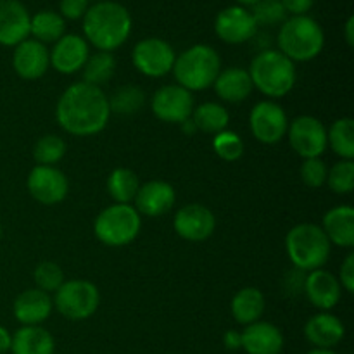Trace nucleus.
<instances>
[{"label": "nucleus", "instance_id": "f257e3e1", "mask_svg": "<svg viewBox=\"0 0 354 354\" xmlns=\"http://www.w3.org/2000/svg\"><path fill=\"white\" fill-rule=\"evenodd\" d=\"M111 118L109 97L99 86L78 82L59 97L55 120L59 127L75 137H92L107 127Z\"/></svg>", "mask_w": 354, "mask_h": 354}, {"label": "nucleus", "instance_id": "f03ea898", "mask_svg": "<svg viewBox=\"0 0 354 354\" xmlns=\"http://www.w3.org/2000/svg\"><path fill=\"white\" fill-rule=\"evenodd\" d=\"M83 38L97 50L113 52L127 44L133 30L130 10L114 0L92 3L82 19Z\"/></svg>", "mask_w": 354, "mask_h": 354}, {"label": "nucleus", "instance_id": "7ed1b4c3", "mask_svg": "<svg viewBox=\"0 0 354 354\" xmlns=\"http://www.w3.org/2000/svg\"><path fill=\"white\" fill-rule=\"evenodd\" d=\"M249 76L254 88L268 99H282L296 85V62L275 48H266L256 54L249 66Z\"/></svg>", "mask_w": 354, "mask_h": 354}, {"label": "nucleus", "instance_id": "20e7f679", "mask_svg": "<svg viewBox=\"0 0 354 354\" xmlns=\"http://www.w3.org/2000/svg\"><path fill=\"white\" fill-rule=\"evenodd\" d=\"M277 44L292 62L313 61L325 47V31L311 16H289L280 24Z\"/></svg>", "mask_w": 354, "mask_h": 354}, {"label": "nucleus", "instance_id": "39448f33", "mask_svg": "<svg viewBox=\"0 0 354 354\" xmlns=\"http://www.w3.org/2000/svg\"><path fill=\"white\" fill-rule=\"evenodd\" d=\"M221 71V59L216 48L206 44H196L176 55L171 73L176 85L189 92H199L213 86Z\"/></svg>", "mask_w": 354, "mask_h": 354}, {"label": "nucleus", "instance_id": "423d86ee", "mask_svg": "<svg viewBox=\"0 0 354 354\" xmlns=\"http://www.w3.org/2000/svg\"><path fill=\"white\" fill-rule=\"evenodd\" d=\"M286 249L289 259L299 272H313L328 261L332 244L322 227L299 223L287 234Z\"/></svg>", "mask_w": 354, "mask_h": 354}, {"label": "nucleus", "instance_id": "0eeeda50", "mask_svg": "<svg viewBox=\"0 0 354 354\" xmlns=\"http://www.w3.org/2000/svg\"><path fill=\"white\" fill-rule=\"evenodd\" d=\"M142 220L138 211L131 204L107 206L93 221L95 237L107 248H123L138 237Z\"/></svg>", "mask_w": 354, "mask_h": 354}, {"label": "nucleus", "instance_id": "6e6552de", "mask_svg": "<svg viewBox=\"0 0 354 354\" xmlns=\"http://www.w3.org/2000/svg\"><path fill=\"white\" fill-rule=\"evenodd\" d=\"M54 294L52 303L55 310L64 318L75 322L92 317L100 303L99 289L88 280H64Z\"/></svg>", "mask_w": 354, "mask_h": 354}, {"label": "nucleus", "instance_id": "1a4fd4ad", "mask_svg": "<svg viewBox=\"0 0 354 354\" xmlns=\"http://www.w3.org/2000/svg\"><path fill=\"white\" fill-rule=\"evenodd\" d=\"M175 59L176 54L171 44L158 37L142 38L131 52V62L137 71L149 78H161L171 73Z\"/></svg>", "mask_w": 354, "mask_h": 354}, {"label": "nucleus", "instance_id": "9d476101", "mask_svg": "<svg viewBox=\"0 0 354 354\" xmlns=\"http://www.w3.org/2000/svg\"><path fill=\"white\" fill-rule=\"evenodd\" d=\"M249 127H251L252 137L256 140L266 145H273L279 144L287 135L289 118L280 104L273 102V100H261L251 109Z\"/></svg>", "mask_w": 354, "mask_h": 354}, {"label": "nucleus", "instance_id": "9b49d317", "mask_svg": "<svg viewBox=\"0 0 354 354\" xmlns=\"http://www.w3.org/2000/svg\"><path fill=\"white\" fill-rule=\"evenodd\" d=\"M290 147L303 159L320 158L327 151V128L318 118L297 116L287 128Z\"/></svg>", "mask_w": 354, "mask_h": 354}, {"label": "nucleus", "instance_id": "f8f14e48", "mask_svg": "<svg viewBox=\"0 0 354 354\" xmlns=\"http://www.w3.org/2000/svg\"><path fill=\"white\" fill-rule=\"evenodd\" d=\"M192 92L180 85H165L154 92L151 109L162 123H178L190 120L194 111Z\"/></svg>", "mask_w": 354, "mask_h": 354}, {"label": "nucleus", "instance_id": "ddd939ff", "mask_svg": "<svg viewBox=\"0 0 354 354\" xmlns=\"http://www.w3.org/2000/svg\"><path fill=\"white\" fill-rule=\"evenodd\" d=\"M26 187L30 196L44 206L62 203L69 192L68 178L55 166H35L28 175Z\"/></svg>", "mask_w": 354, "mask_h": 354}, {"label": "nucleus", "instance_id": "4468645a", "mask_svg": "<svg viewBox=\"0 0 354 354\" xmlns=\"http://www.w3.org/2000/svg\"><path fill=\"white\" fill-rule=\"evenodd\" d=\"M258 23L251 10L242 6H228L216 14L214 31L221 41L230 45H241L249 41L258 33Z\"/></svg>", "mask_w": 354, "mask_h": 354}, {"label": "nucleus", "instance_id": "2eb2a0df", "mask_svg": "<svg viewBox=\"0 0 354 354\" xmlns=\"http://www.w3.org/2000/svg\"><path fill=\"white\" fill-rule=\"evenodd\" d=\"M175 232L189 242H203L213 235L216 218L209 207L203 204H187L180 207L173 220Z\"/></svg>", "mask_w": 354, "mask_h": 354}, {"label": "nucleus", "instance_id": "dca6fc26", "mask_svg": "<svg viewBox=\"0 0 354 354\" xmlns=\"http://www.w3.org/2000/svg\"><path fill=\"white\" fill-rule=\"evenodd\" d=\"M48 54H50V66L55 71L61 75H75L85 66L90 55V45L82 35L66 33L52 45Z\"/></svg>", "mask_w": 354, "mask_h": 354}, {"label": "nucleus", "instance_id": "f3484780", "mask_svg": "<svg viewBox=\"0 0 354 354\" xmlns=\"http://www.w3.org/2000/svg\"><path fill=\"white\" fill-rule=\"evenodd\" d=\"M12 68L19 78L28 80V82L41 78L50 68L48 47L33 38H26L14 47Z\"/></svg>", "mask_w": 354, "mask_h": 354}, {"label": "nucleus", "instance_id": "a211bd4d", "mask_svg": "<svg viewBox=\"0 0 354 354\" xmlns=\"http://www.w3.org/2000/svg\"><path fill=\"white\" fill-rule=\"evenodd\" d=\"M31 14L19 0H0V45L16 47L30 38Z\"/></svg>", "mask_w": 354, "mask_h": 354}, {"label": "nucleus", "instance_id": "6ab92c4d", "mask_svg": "<svg viewBox=\"0 0 354 354\" xmlns=\"http://www.w3.org/2000/svg\"><path fill=\"white\" fill-rule=\"evenodd\" d=\"M133 201L138 214L158 218L173 209L176 194L171 183L162 182V180H151V182L140 185Z\"/></svg>", "mask_w": 354, "mask_h": 354}, {"label": "nucleus", "instance_id": "aec40b11", "mask_svg": "<svg viewBox=\"0 0 354 354\" xmlns=\"http://www.w3.org/2000/svg\"><path fill=\"white\" fill-rule=\"evenodd\" d=\"M341 283L327 270H313L304 279V292L310 303L322 311H328L341 301Z\"/></svg>", "mask_w": 354, "mask_h": 354}, {"label": "nucleus", "instance_id": "412c9836", "mask_svg": "<svg viewBox=\"0 0 354 354\" xmlns=\"http://www.w3.org/2000/svg\"><path fill=\"white\" fill-rule=\"evenodd\" d=\"M52 310H54V303H52L50 294L44 292L40 289L23 290L14 299L12 304L14 317L23 327L44 324L50 317Z\"/></svg>", "mask_w": 354, "mask_h": 354}, {"label": "nucleus", "instance_id": "4be33fe9", "mask_svg": "<svg viewBox=\"0 0 354 354\" xmlns=\"http://www.w3.org/2000/svg\"><path fill=\"white\" fill-rule=\"evenodd\" d=\"M242 335V349L248 354H280L283 351V334L270 322L248 325Z\"/></svg>", "mask_w": 354, "mask_h": 354}, {"label": "nucleus", "instance_id": "5701e85b", "mask_svg": "<svg viewBox=\"0 0 354 354\" xmlns=\"http://www.w3.org/2000/svg\"><path fill=\"white\" fill-rule=\"evenodd\" d=\"M304 335H306L308 342L318 349H332L346 335V327L335 315L328 313V311H322V313L313 315L310 320L304 325Z\"/></svg>", "mask_w": 354, "mask_h": 354}, {"label": "nucleus", "instance_id": "b1692460", "mask_svg": "<svg viewBox=\"0 0 354 354\" xmlns=\"http://www.w3.org/2000/svg\"><path fill=\"white\" fill-rule=\"evenodd\" d=\"M322 230L330 244L351 249L354 245V209L351 206H335L324 214Z\"/></svg>", "mask_w": 354, "mask_h": 354}, {"label": "nucleus", "instance_id": "393cba45", "mask_svg": "<svg viewBox=\"0 0 354 354\" xmlns=\"http://www.w3.org/2000/svg\"><path fill=\"white\" fill-rule=\"evenodd\" d=\"M213 86L214 92H216V95L220 97L221 100L232 104L245 100L251 95L252 90H254L248 69L239 68V66L221 69L220 75L214 80Z\"/></svg>", "mask_w": 354, "mask_h": 354}, {"label": "nucleus", "instance_id": "a878e982", "mask_svg": "<svg viewBox=\"0 0 354 354\" xmlns=\"http://www.w3.org/2000/svg\"><path fill=\"white\" fill-rule=\"evenodd\" d=\"M55 341L48 330L40 325L17 328L10 342L12 354H54Z\"/></svg>", "mask_w": 354, "mask_h": 354}, {"label": "nucleus", "instance_id": "bb28decb", "mask_svg": "<svg viewBox=\"0 0 354 354\" xmlns=\"http://www.w3.org/2000/svg\"><path fill=\"white\" fill-rule=\"evenodd\" d=\"M232 317L241 325H251L263 317L265 311V296L256 287H244L234 296L230 303Z\"/></svg>", "mask_w": 354, "mask_h": 354}, {"label": "nucleus", "instance_id": "cd10ccee", "mask_svg": "<svg viewBox=\"0 0 354 354\" xmlns=\"http://www.w3.org/2000/svg\"><path fill=\"white\" fill-rule=\"evenodd\" d=\"M66 35V21L55 10H38L31 16L30 37L40 44L54 45L59 38Z\"/></svg>", "mask_w": 354, "mask_h": 354}, {"label": "nucleus", "instance_id": "c85d7f7f", "mask_svg": "<svg viewBox=\"0 0 354 354\" xmlns=\"http://www.w3.org/2000/svg\"><path fill=\"white\" fill-rule=\"evenodd\" d=\"M190 120L196 124L197 131L216 135L227 130L228 123H230V113L227 111V107L218 102H204L194 107Z\"/></svg>", "mask_w": 354, "mask_h": 354}, {"label": "nucleus", "instance_id": "c756f323", "mask_svg": "<svg viewBox=\"0 0 354 354\" xmlns=\"http://www.w3.org/2000/svg\"><path fill=\"white\" fill-rule=\"evenodd\" d=\"M106 189L116 204H131L140 189L137 173L128 168H116L107 176Z\"/></svg>", "mask_w": 354, "mask_h": 354}, {"label": "nucleus", "instance_id": "7c9ffc66", "mask_svg": "<svg viewBox=\"0 0 354 354\" xmlns=\"http://www.w3.org/2000/svg\"><path fill=\"white\" fill-rule=\"evenodd\" d=\"M82 71L83 82L102 88V85H106L114 76V71H116V59H114V55L111 52L97 50L88 55Z\"/></svg>", "mask_w": 354, "mask_h": 354}, {"label": "nucleus", "instance_id": "2f4dec72", "mask_svg": "<svg viewBox=\"0 0 354 354\" xmlns=\"http://www.w3.org/2000/svg\"><path fill=\"white\" fill-rule=\"evenodd\" d=\"M327 145L341 159L354 158V121L351 118H341L334 121L327 130Z\"/></svg>", "mask_w": 354, "mask_h": 354}, {"label": "nucleus", "instance_id": "473e14b6", "mask_svg": "<svg viewBox=\"0 0 354 354\" xmlns=\"http://www.w3.org/2000/svg\"><path fill=\"white\" fill-rule=\"evenodd\" d=\"M145 104V93L144 90L138 88L135 85H123L109 97V109L111 114H123V116H130V114L138 113Z\"/></svg>", "mask_w": 354, "mask_h": 354}, {"label": "nucleus", "instance_id": "72a5a7b5", "mask_svg": "<svg viewBox=\"0 0 354 354\" xmlns=\"http://www.w3.org/2000/svg\"><path fill=\"white\" fill-rule=\"evenodd\" d=\"M66 142L59 135H44L33 147V158L40 166H54L64 158Z\"/></svg>", "mask_w": 354, "mask_h": 354}, {"label": "nucleus", "instance_id": "f704fd0d", "mask_svg": "<svg viewBox=\"0 0 354 354\" xmlns=\"http://www.w3.org/2000/svg\"><path fill=\"white\" fill-rule=\"evenodd\" d=\"M328 189L339 196H346L351 194L354 189V162L349 159H341L335 162L327 173V182Z\"/></svg>", "mask_w": 354, "mask_h": 354}, {"label": "nucleus", "instance_id": "c9c22d12", "mask_svg": "<svg viewBox=\"0 0 354 354\" xmlns=\"http://www.w3.org/2000/svg\"><path fill=\"white\" fill-rule=\"evenodd\" d=\"M213 149L218 158L228 162L239 161L244 156V142L235 131L230 130H223L214 135Z\"/></svg>", "mask_w": 354, "mask_h": 354}, {"label": "nucleus", "instance_id": "e433bc0d", "mask_svg": "<svg viewBox=\"0 0 354 354\" xmlns=\"http://www.w3.org/2000/svg\"><path fill=\"white\" fill-rule=\"evenodd\" d=\"M33 280L37 283V289L50 294L55 292L59 287L64 283V272L61 266L54 261H41L37 265L33 272Z\"/></svg>", "mask_w": 354, "mask_h": 354}, {"label": "nucleus", "instance_id": "4c0bfd02", "mask_svg": "<svg viewBox=\"0 0 354 354\" xmlns=\"http://www.w3.org/2000/svg\"><path fill=\"white\" fill-rule=\"evenodd\" d=\"M249 10L258 26H275V24H282L289 17L280 0H259Z\"/></svg>", "mask_w": 354, "mask_h": 354}, {"label": "nucleus", "instance_id": "58836bf2", "mask_svg": "<svg viewBox=\"0 0 354 354\" xmlns=\"http://www.w3.org/2000/svg\"><path fill=\"white\" fill-rule=\"evenodd\" d=\"M301 180L306 183L311 189H318V187L325 185L327 182V165L322 161L320 158H311L304 159L301 165Z\"/></svg>", "mask_w": 354, "mask_h": 354}, {"label": "nucleus", "instance_id": "ea45409f", "mask_svg": "<svg viewBox=\"0 0 354 354\" xmlns=\"http://www.w3.org/2000/svg\"><path fill=\"white\" fill-rule=\"evenodd\" d=\"M90 6V0H59L57 12L64 21H82Z\"/></svg>", "mask_w": 354, "mask_h": 354}, {"label": "nucleus", "instance_id": "a19ab883", "mask_svg": "<svg viewBox=\"0 0 354 354\" xmlns=\"http://www.w3.org/2000/svg\"><path fill=\"white\" fill-rule=\"evenodd\" d=\"M339 283L342 289L348 290L349 294L354 292V254L346 256L344 263L341 265V272H339Z\"/></svg>", "mask_w": 354, "mask_h": 354}, {"label": "nucleus", "instance_id": "79ce46f5", "mask_svg": "<svg viewBox=\"0 0 354 354\" xmlns=\"http://www.w3.org/2000/svg\"><path fill=\"white\" fill-rule=\"evenodd\" d=\"M287 16H308L315 6V0H280Z\"/></svg>", "mask_w": 354, "mask_h": 354}, {"label": "nucleus", "instance_id": "37998d69", "mask_svg": "<svg viewBox=\"0 0 354 354\" xmlns=\"http://www.w3.org/2000/svg\"><path fill=\"white\" fill-rule=\"evenodd\" d=\"M223 344L228 351H237L242 349V335L237 330H227L223 335Z\"/></svg>", "mask_w": 354, "mask_h": 354}, {"label": "nucleus", "instance_id": "c03bdc74", "mask_svg": "<svg viewBox=\"0 0 354 354\" xmlns=\"http://www.w3.org/2000/svg\"><path fill=\"white\" fill-rule=\"evenodd\" d=\"M10 342H12V335L9 334V330L6 327L0 325V354L10 351Z\"/></svg>", "mask_w": 354, "mask_h": 354}, {"label": "nucleus", "instance_id": "a18cd8bd", "mask_svg": "<svg viewBox=\"0 0 354 354\" xmlns=\"http://www.w3.org/2000/svg\"><path fill=\"white\" fill-rule=\"evenodd\" d=\"M344 40H346V44L349 45V47H353V45H354V17L353 16H349L348 19H346Z\"/></svg>", "mask_w": 354, "mask_h": 354}, {"label": "nucleus", "instance_id": "49530a36", "mask_svg": "<svg viewBox=\"0 0 354 354\" xmlns=\"http://www.w3.org/2000/svg\"><path fill=\"white\" fill-rule=\"evenodd\" d=\"M182 130L185 131V133L194 135L197 131V128H196V124L192 123V120H187V121H183V123H182Z\"/></svg>", "mask_w": 354, "mask_h": 354}, {"label": "nucleus", "instance_id": "de8ad7c7", "mask_svg": "<svg viewBox=\"0 0 354 354\" xmlns=\"http://www.w3.org/2000/svg\"><path fill=\"white\" fill-rule=\"evenodd\" d=\"M235 2H237V6H242V7H245V9H249V7L256 6L259 0H235Z\"/></svg>", "mask_w": 354, "mask_h": 354}, {"label": "nucleus", "instance_id": "09e8293b", "mask_svg": "<svg viewBox=\"0 0 354 354\" xmlns=\"http://www.w3.org/2000/svg\"><path fill=\"white\" fill-rule=\"evenodd\" d=\"M308 354H337V353L332 351V349H318V348H313Z\"/></svg>", "mask_w": 354, "mask_h": 354}, {"label": "nucleus", "instance_id": "8fccbe9b", "mask_svg": "<svg viewBox=\"0 0 354 354\" xmlns=\"http://www.w3.org/2000/svg\"><path fill=\"white\" fill-rule=\"evenodd\" d=\"M95 2H100V0H90V3H95Z\"/></svg>", "mask_w": 354, "mask_h": 354}, {"label": "nucleus", "instance_id": "3c124183", "mask_svg": "<svg viewBox=\"0 0 354 354\" xmlns=\"http://www.w3.org/2000/svg\"><path fill=\"white\" fill-rule=\"evenodd\" d=\"M0 239H2V227H0Z\"/></svg>", "mask_w": 354, "mask_h": 354}]
</instances>
